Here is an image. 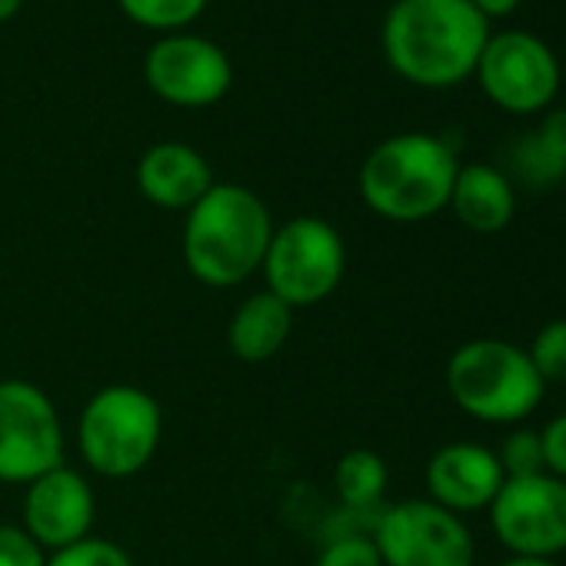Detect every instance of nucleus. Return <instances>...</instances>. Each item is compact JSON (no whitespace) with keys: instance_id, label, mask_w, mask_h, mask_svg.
<instances>
[{"instance_id":"obj_23","label":"nucleus","mask_w":566,"mask_h":566,"mask_svg":"<svg viewBox=\"0 0 566 566\" xmlns=\"http://www.w3.org/2000/svg\"><path fill=\"white\" fill-rule=\"evenodd\" d=\"M314 566H384L374 536L367 533H340L317 553Z\"/></svg>"},{"instance_id":"obj_2","label":"nucleus","mask_w":566,"mask_h":566,"mask_svg":"<svg viewBox=\"0 0 566 566\" xmlns=\"http://www.w3.org/2000/svg\"><path fill=\"white\" fill-rule=\"evenodd\" d=\"M273 227V213L260 193L243 184L217 180L184 217V266L203 287H240L260 273Z\"/></svg>"},{"instance_id":"obj_22","label":"nucleus","mask_w":566,"mask_h":566,"mask_svg":"<svg viewBox=\"0 0 566 566\" xmlns=\"http://www.w3.org/2000/svg\"><path fill=\"white\" fill-rule=\"evenodd\" d=\"M496 460L503 467V476H533V473H546L543 470V443H539V430L530 427H513L500 450Z\"/></svg>"},{"instance_id":"obj_26","label":"nucleus","mask_w":566,"mask_h":566,"mask_svg":"<svg viewBox=\"0 0 566 566\" xmlns=\"http://www.w3.org/2000/svg\"><path fill=\"white\" fill-rule=\"evenodd\" d=\"M533 137L566 167V107H549L539 114V124L533 127Z\"/></svg>"},{"instance_id":"obj_24","label":"nucleus","mask_w":566,"mask_h":566,"mask_svg":"<svg viewBox=\"0 0 566 566\" xmlns=\"http://www.w3.org/2000/svg\"><path fill=\"white\" fill-rule=\"evenodd\" d=\"M0 566H48V549L21 523H0Z\"/></svg>"},{"instance_id":"obj_1","label":"nucleus","mask_w":566,"mask_h":566,"mask_svg":"<svg viewBox=\"0 0 566 566\" xmlns=\"http://www.w3.org/2000/svg\"><path fill=\"white\" fill-rule=\"evenodd\" d=\"M486 38L490 21L470 0H394L380 28L390 71L427 91L473 77Z\"/></svg>"},{"instance_id":"obj_15","label":"nucleus","mask_w":566,"mask_h":566,"mask_svg":"<svg viewBox=\"0 0 566 566\" xmlns=\"http://www.w3.org/2000/svg\"><path fill=\"white\" fill-rule=\"evenodd\" d=\"M447 210L473 233H500L516 217V184L493 164H460Z\"/></svg>"},{"instance_id":"obj_14","label":"nucleus","mask_w":566,"mask_h":566,"mask_svg":"<svg viewBox=\"0 0 566 566\" xmlns=\"http://www.w3.org/2000/svg\"><path fill=\"white\" fill-rule=\"evenodd\" d=\"M213 184L207 157L184 140H160L137 160V190L160 210L187 213Z\"/></svg>"},{"instance_id":"obj_18","label":"nucleus","mask_w":566,"mask_h":566,"mask_svg":"<svg viewBox=\"0 0 566 566\" xmlns=\"http://www.w3.org/2000/svg\"><path fill=\"white\" fill-rule=\"evenodd\" d=\"M124 18L137 28L157 34H180L187 31L207 8V0H117Z\"/></svg>"},{"instance_id":"obj_11","label":"nucleus","mask_w":566,"mask_h":566,"mask_svg":"<svg viewBox=\"0 0 566 566\" xmlns=\"http://www.w3.org/2000/svg\"><path fill=\"white\" fill-rule=\"evenodd\" d=\"M144 81L170 107L203 111L227 97L233 64L220 44L200 34H164L144 57Z\"/></svg>"},{"instance_id":"obj_4","label":"nucleus","mask_w":566,"mask_h":566,"mask_svg":"<svg viewBox=\"0 0 566 566\" xmlns=\"http://www.w3.org/2000/svg\"><path fill=\"white\" fill-rule=\"evenodd\" d=\"M443 384L460 413L490 427H520L546 397L526 347L503 337L460 344L447 360Z\"/></svg>"},{"instance_id":"obj_20","label":"nucleus","mask_w":566,"mask_h":566,"mask_svg":"<svg viewBox=\"0 0 566 566\" xmlns=\"http://www.w3.org/2000/svg\"><path fill=\"white\" fill-rule=\"evenodd\" d=\"M543 384H566V317L543 324L526 347Z\"/></svg>"},{"instance_id":"obj_7","label":"nucleus","mask_w":566,"mask_h":566,"mask_svg":"<svg viewBox=\"0 0 566 566\" xmlns=\"http://www.w3.org/2000/svg\"><path fill=\"white\" fill-rule=\"evenodd\" d=\"M486 101L513 117L549 111L559 91V61L549 44L520 28L490 31L473 71Z\"/></svg>"},{"instance_id":"obj_25","label":"nucleus","mask_w":566,"mask_h":566,"mask_svg":"<svg viewBox=\"0 0 566 566\" xmlns=\"http://www.w3.org/2000/svg\"><path fill=\"white\" fill-rule=\"evenodd\" d=\"M543 443V470L566 483V413H556L549 423L539 427Z\"/></svg>"},{"instance_id":"obj_29","label":"nucleus","mask_w":566,"mask_h":566,"mask_svg":"<svg viewBox=\"0 0 566 566\" xmlns=\"http://www.w3.org/2000/svg\"><path fill=\"white\" fill-rule=\"evenodd\" d=\"M496 566H556V559H526V556H506Z\"/></svg>"},{"instance_id":"obj_13","label":"nucleus","mask_w":566,"mask_h":566,"mask_svg":"<svg viewBox=\"0 0 566 566\" xmlns=\"http://www.w3.org/2000/svg\"><path fill=\"white\" fill-rule=\"evenodd\" d=\"M423 480H427V500L467 520L470 513L490 510L506 476L493 447L476 440H453L433 450Z\"/></svg>"},{"instance_id":"obj_6","label":"nucleus","mask_w":566,"mask_h":566,"mask_svg":"<svg viewBox=\"0 0 566 566\" xmlns=\"http://www.w3.org/2000/svg\"><path fill=\"white\" fill-rule=\"evenodd\" d=\"M266 291L291 311H307L337 294L347 273V243L340 230L314 213L273 227L263 266Z\"/></svg>"},{"instance_id":"obj_16","label":"nucleus","mask_w":566,"mask_h":566,"mask_svg":"<svg viewBox=\"0 0 566 566\" xmlns=\"http://www.w3.org/2000/svg\"><path fill=\"white\" fill-rule=\"evenodd\" d=\"M294 334V311L273 297L270 291H256L243 297L227 321V347L243 364H266Z\"/></svg>"},{"instance_id":"obj_19","label":"nucleus","mask_w":566,"mask_h":566,"mask_svg":"<svg viewBox=\"0 0 566 566\" xmlns=\"http://www.w3.org/2000/svg\"><path fill=\"white\" fill-rule=\"evenodd\" d=\"M510 164H513V174L523 180V184H530V187H553V184H559V180H566V167L533 137V130L530 134H523L516 144H513V150H510Z\"/></svg>"},{"instance_id":"obj_9","label":"nucleus","mask_w":566,"mask_h":566,"mask_svg":"<svg viewBox=\"0 0 566 566\" xmlns=\"http://www.w3.org/2000/svg\"><path fill=\"white\" fill-rule=\"evenodd\" d=\"M374 543L384 566H473L476 539L463 516L433 500H400L374 516Z\"/></svg>"},{"instance_id":"obj_5","label":"nucleus","mask_w":566,"mask_h":566,"mask_svg":"<svg viewBox=\"0 0 566 566\" xmlns=\"http://www.w3.org/2000/svg\"><path fill=\"white\" fill-rule=\"evenodd\" d=\"M164 407L134 384L101 387L77 417V447L84 463L104 480L137 476L160 450Z\"/></svg>"},{"instance_id":"obj_3","label":"nucleus","mask_w":566,"mask_h":566,"mask_svg":"<svg viewBox=\"0 0 566 566\" xmlns=\"http://www.w3.org/2000/svg\"><path fill=\"white\" fill-rule=\"evenodd\" d=\"M457 150L427 130L380 140L360 164V200L390 223H423L447 210L457 180Z\"/></svg>"},{"instance_id":"obj_8","label":"nucleus","mask_w":566,"mask_h":566,"mask_svg":"<svg viewBox=\"0 0 566 566\" xmlns=\"http://www.w3.org/2000/svg\"><path fill=\"white\" fill-rule=\"evenodd\" d=\"M64 463L57 403L31 380H0V483L28 486Z\"/></svg>"},{"instance_id":"obj_12","label":"nucleus","mask_w":566,"mask_h":566,"mask_svg":"<svg viewBox=\"0 0 566 566\" xmlns=\"http://www.w3.org/2000/svg\"><path fill=\"white\" fill-rule=\"evenodd\" d=\"M97 520V493L91 480L61 463L24 486L21 526L48 549H64L84 536H91Z\"/></svg>"},{"instance_id":"obj_28","label":"nucleus","mask_w":566,"mask_h":566,"mask_svg":"<svg viewBox=\"0 0 566 566\" xmlns=\"http://www.w3.org/2000/svg\"><path fill=\"white\" fill-rule=\"evenodd\" d=\"M21 8H24V0H0V24L14 21L21 14Z\"/></svg>"},{"instance_id":"obj_17","label":"nucleus","mask_w":566,"mask_h":566,"mask_svg":"<svg viewBox=\"0 0 566 566\" xmlns=\"http://www.w3.org/2000/svg\"><path fill=\"white\" fill-rule=\"evenodd\" d=\"M387 486H390V467L377 450L354 447L334 467L337 500L354 513H380L387 506L384 503Z\"/></svg>"},{"instance_id":"obj_21","label":"nucleus","mask_w":566,"mask_h":566,"mask_svg":"<svg viewBox=\"0 0 566 566\" xmlns=\"http://www.w3.org/2000/svg\"><path fill=\"white\" fill-rule=\"evenodd\" d=\"M48 566H134V559L120 543L91 533L64 549L48 553Z\"/></svg>"},{"instance_id":"obj_27","label":"nucleus","mask_w":566,"mask_h":566,"mask_svg":"<svg viewBox=\"0 0 566 566\" xmlns=\"http://www.w3.org/2000/svg\"><path fill=\"white\" fill-rule=\"evenodd\" d=\"M470 4L486 18V21H493V18H506V14H513L523 0H470Z\"/></svg>"},{"instance_id":"obj_10","label":"nucleus","mask_w":566,"mask_h":566,"mask_svg":"<svg viewBox=\"0 0 566 566\" xmlns=\"http://www.w3.org/2000/svg\"><path fill=\"white\" fill-rule=\"evenodd\" d=\"M486 516L510 556L556 559L566 553V483L549 473L506 476Z\"/></svg>"}]
</instances>
